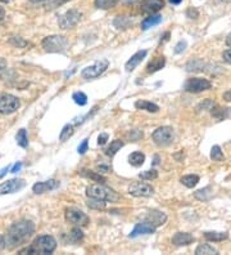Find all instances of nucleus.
<instances>
[{"label":"nucleus","mask_w":231,"mask_h":255,"mask_svg":"<svg viewBox=\"0 0 231 255\" xmlns=\"http://www.w3.org/2000/svg\"><path fill=\"white\" fill-rule=\"evenodd\" d=\"M35 233V224L31 220H18L14 222L12 226L8 228L6 235L4 237L5 241V248L8 250H16L19 246H23L32 235Z\"/></svg>","instance_id":"1"},{"label":"nucleus","mask_w":231,"mask_h":255,"mask_svg":"<svg viewBox=\"0 0 231 255\" xmlns=\"http://www.w3.org/2000/svg\"><path fill=\"white\" fill-rule=\"evenodd\" d=\"M57 249V241L51 236H40L25 249L19 250V254H31V255H45L51 254L54 250Z\"/></svg>","instance_id":"2"},{"label":"nucleus","mask_w":231,"mask_h":255,"mask_svg":"<svg viewBox=\"0 0 231 255\" xmlns=\"http://www.w3.org/2000/svg\"><path fill=\"white\" fill-rule=\"evenodd\" d=\"M88 197H95L103 201H109V202H117L120 200V194L114 192L109 187H105L101 183L99 185H92L86 189Z\"/></svg>","instance_id":"3"},{"label":"nucleus","mask_w":231,"mask_h":255,"mask_svg":"<svg viewBox=\"0 0 231 255\" xmlns=\"http://www.w3.org/2000/svg\"><path fill=\"white\" fill-rule=\"evenodd\" d=\"M68 40L66 36L62 35H51L46 36L43 40V48L47 53H63L67 51Z\"/></svg>","instance_id":"4"},{"label":"nucleus","mask_w":231,"mask_h":255,"mask_svg":"<svg viewBox=\"0 0 231 255\" xmlns=\"http://www.w3.org/2000/svg\"><path fill=\"white\" fill-rule=\"evenodd\" d=\"M152 139L157 146L159 147H166L174 142L175 139V133L174 129L171 127H161L157 130L153 131Z\"/></svg>","instance_id":"5"},{"label":"nucleus","mask_w":231,"mask_h":255,"mask_svg":"<svg viewBox=\"0 0 231 255\" xmlns=\"http://www.w3.org/2000/svg\"><path fill=\"white\" fill-rule=\"evenodd\" d=\"M19 99L13 94L1 93L0 94V114L3 115H10L19 109Z\"/></svg>","instance_id":"6"},{"label":"nucleus","mask_w":231,"mask_h":255,"mask_svg":"<svg viewBox=\"0 0 231 255\" xmlns=\"http://www.w3.org/2000/svg\"><path fill=\"white\" fill-rule=\"evenodd\" d=\"M109 66V62L108 60H100V61H96L95 64H92V66L85 67L81 72V76L86 80H92V79H96L104 72L105 70Z\"/></svg>","instance_id":"7"},{"label":"nucleus","mask_w":231,"mask_h":255,"mask_svg":"<svg viewBox=\"0 0 231 255\" xmlns=\"http://www.w3.org/2000/svg\"><path fill=\"white\" fill-rule=\"evenodd\" d=\"M80 19H81V12L77 9H70L59 17L58 23L60 29L68 30L75 27L80 22Z\"/></svg>","instance_id":"8"},{"label":"nucleus","mask_w":231,"mask_h":255,"mask_svg":"<svg viewBox=\"0 0 231 255\" xmlns=\"http://www.w3.org/2000/svg\"><path fill=\"white\" fill-rule=\"evenodd\" d=\"M66 219L77 227H86L90 223V218L84 211L77 209H67Z\"/></svg>","instance_id":"9"},{"label":"nucleus","mask_w":231,"mask_h":255,"mask_svg":"<svg viewBox=\"0 0 231 255\" xmlns=\"http://www.w3.org/2000/svg\"><path fill=\"white\" fill-rule=\"evenodd\" d=\"M211 83L207 79H202V77H193L189 79L185 83V90L190 93H200L204 90L211 89Z\"/></svg>","instance_id":"10"},{"label":"nucleus","mask_w":231,"mask_h":255,"mask_svg":"<svg viewBox=\"0 0 231 255\" xmlns=\"http://www.w3.org/2000/svg\"><path fill=\"white\" fill-rule=\"evenodd\" d=\"M129 193L134 197H149L154 193V189L148 183L137 182L129 187Z\"/></svg>","instance_id":"11"},{"label":"nucleus","mask_w":231,"mask_h":255,"mask_svg":"<svg viewBox=\"0 0 231 255\" xmlns=\"http://www.w3.org/2000/svg\"><path fill=\"white\" fill-rule=\"evenodd\" d=\"M26 182L23 179H9L6 182H3L0 185V194H6V193H14V192L19 191L23 189Z\"/></svg>","instance_id":"12"},{"label":"nucleus","mask_w":231,"mask_h":255,"mask_svg":"<svg viewBox=\"0 0 231 255\" xmlns=\"http://www.w3.org/2000/svg\"><path fill=\"white\" fill-rule=\"evenodd\" d=\"M157 227L153 226L152 223H149L146 220H142L141 223H138L134 228L133 232L130 233L131 239H135V237L140 236V235H150V233H154Z\"/></svg>","instance_id":"13"},{"label":"nucleus","mask_w":231,"mask_h":255,"mask_svg":"<svg viewBox=\"0 0 231 255\" xmlns=\"http://www.w3.org/2000/svg\"><path fill=\"white\" fill-rule=\"evenodd\" d=\"M144 220H146L149 223H152L154 227H159L162 226V224L166 223L167 215L159 210H150L148 211V214L144 215Z\"/></svg>","instance_id":"14"},{"label":"nucleus","mask_w":231,"mask_h":255,"mask_svg":"<svg viewBox=\"0 0 231 255\" xmlns=\"http://www.w3.org/2000/svg\"><path fill=\"white\" fill-rule=\"evenodd\" d=\"M146 55H148V52H146L145 49L137 52V53H135V55H134L133 57H131L130 60L126 62V64H125V68H126V71L131 72V71L135 70V68L139 66V64H141L142 60L146 57Z\"/></svg>","instance_id":"15"},{"label":"nucleus","mask_w":231,"mask_h":255,"mask_svg":"<svg viewBox=\"0 0 231 255\" xmlns=\"http://www.w3.org/2000/svg\"><path fill=\"white\" fill-rule=\"evenodd\" d=\"M59 187V182L55 181V179H50V181H46V182H39L34 185L32 187V191L35 193H44L46 191H51V190H55Z\"/></svg>","instance_id":"16"},{"label":"nucleus","mask_w":231,"mask_h":255,"mask_svg":"<svg viewBox=\"0 0 231 255\" xmlns=\"http://www.w3.org/2000/svg\"><path fill=\"white\" fill-rule=\"evenodd\" d=\"M194 243V236L187 232H178L172 237V244L176 246H187Z\"/></svg>","instance_id":"17"},{"label":"nucleus","mask_w":231,"mask_h":255,"mask_svg":"<svg viewBox=\"0 0 231 255\" xmlns=\"http://www.w3.org/2000/svg\"><path fill=\"white\" fill-rule=\"evenodd\" d=\"M165 6V0H144L142 1V10L149 13H155Z\"/></svg>","instance_id":"18"},{"label":"nucleus","mask_w":231,"mask_h":255,"mask_svg":"<svg viewBox=\"0 0 231 255\" xmlns=\"http://www.w3.org/2000/svg\"><path fill=\"white\" fill-rule=\"evenodd\" d=\"M165 64H166L165 57H157V58H154L153 61L149 62L148 67H146V71H148L149 73H153V72H155V71H159L161 68H163Z\"/></svg>","instance_id":"19"},{"label":"nucleus","mask_w":231,"mask_h":255,"mask_svg":"<svg viewBox=\"0 0 231 255\" xmlns=\"http://www.w3.org/2000/svg\"><path fill=\"white\" fill-rule=\"evenodd\" d=\"M162 22V16L161 14H152L150 17H146L144 21L141 22V29L142 30H148L153 26H157Z\"/></svg>","instance_id":"20"},{"label":"nucleus","mask_w":231,"mask_h":255,"mask_svg":"<svg viewBox=\"0 0 231 255\" xmlns=\"http://www.w3.org/2000/svg\"><path fill=\"white\" fill-rule=\"evenodd\" d=\"M204 67H206V64L202 61V60H191V61H189L186 64V66H185V68H186V71H189V72H199V71H203L204 70Z\"/></svg>","instance_id":"21"},{"label":"nucleus","mask_w":231,"mask_h":255,"mask_svg":"<svg viewBox=\"0 0 231 255\" xmlns=\"http://www.w3.org/2000/svg\"><path fill=\"white\" fill-rule=\"evenodd\" d=\"M144 161H145V155H144L142 152H140V151L133 152L130 156H129V163H130L133 166H135V168L141 166L142 164H144Z\"/></svg>","instance_id":"22"},{"label":"nucleus","mask_w":231,"mask_h":255,"mask_svg":"<svg viewBox=\"0 0 231 255\" xmlns=\"http://www.w3.org/2000/svg\"><path fill=\"white\" fill-rule=\"evenodd\" d=\"M80 174H81L83 177H86V178L92 179V181H94V182L101 183V185L107 182V179H105L104 177L100 176V174H99V173H96V172H92V170L84 169V170H81V172H80Z\"/></svg>","instance_id":"23"},{"label":"nucleus","mask_w":231,"mask_h":255,"mask_svg":"<svg viewBox=\"0 0 231 255\" xmlns=\"http://www.w3.org/2000/svg\"><path fill=\"white\" fill-rule=\"evenodd\" d=\"M135 107L139 110H145V111L148 112H153V114L159 111L158 106L155 105V103L149 102V101H138V102L135 103Z\"/></svg>","instance_id":"24"},{"label":"nucleus","mask_w":231,"mask_h":255,"mask_svg":"<svg viewBox=\"0 0 231 255\" xmlns=\"http://www.w3.org/2000/svg\"><path fill=\"white\" fill-rule=\"evenodd\" d=\"M124 147V142L120 139H116V140H112L111 144L105 148V155H108V156H114L116 153L118 152V151L121 150Z\"/></svg>","instance_id":"25"},{"label":"nucleus","mask_w":231,"mask_h":255,"mask_svg":"<svg viewBox=\"0 0 231 255\" xmlns=\"http://www.w3.org/2000/svg\"><path fill=\"white\" fill-rule=\"evenodd\" d=\"M195 254L196 255H217L219 254V252H217L213 246L209 245V244H202V245H199L198 248H196Z\"/></svg>","instance_id":"26"},{"label":"nucleus","mask_w":231,"mask_h":255,"mask_svg":"<svg viewBox=\"0 0 231 255\" xmlns=\"http://www.w3.org/2000/svg\"><path fill=\"white\" fill-rule=\"evenodd\" d=\"M198 182H199V177L195 176V174H189V176H184L181 178V183H183L185 187H187V189H193V187H195V186L198 185Z\"/></svg>","instance_id":"27"},{"label":"nucleus","mask_w":231,"mask_h":255,"mask_svg":"<svg viewBox=\"0 0 231 255\" xmlns=\"http://www.w3.org/2000/svg\"><path fill=\"white\" fill-rule=\"evenodd\" d=\"M86 205H88L90 209H94V210H104L105 209V201L99 200V198L95 197H89Z\"/></svg>","instance_id":"28"},{"label":"nucleus","mask_w":231,"mask_h":255,"mask_svg":"<svg viewBox=\"0 0 231 255\" xmlns=\"http://www.w3.org/2000/svg\"><path fill=\"white\" fill-rule=\"evenodd\" d=\"M120 0H95V6L99 9H111L117 5Z\"/></svg>","instance_id":"29"},{"label":"nucleus","mask_w":231,"mask_h":255,"mask_svg":"<svg viewBox=\"0 0 231 255\" xmlns=\"http://www.w3.org/2000/svg\"><path fill=\"white\" fill-rule=\"evenodd\" d=\"M194 196H195L196 200L199 201H207L211 198V196H212V189L211 187H206V189H202L199 190V191H196L195 193H194Z\"/></svg>","instance_id":"30"},{"label":"nucleus","mask_w":231,"mask_h":255,"mask_svg":"<svg viewBox=\"0 0 231 255\" xmlns=\"http://www.w3.org/2000/svg\"><path fill=\"white\" fill-rule=\"evenodd\" d=\"M204 237L208 241H224L228 239V233L226 232H206Z\"/></svg>","instance_id":"31"},{"label":"nucleus","mask_w":231,"mask_h":255,"mask_svg":"<svg viewBox=\"0 0 231 255\" xmlns=\"http://www.w3.org/2000/svg\"><path fill=\"white\" fill-rule=\"evenodd\" d=\"M73 133H75V129H73L72 124L64 125V128L62 129V131H60L59 134V139L62 140V142H66L67 139H70V138L72 137Z\"/></svg>","instance_id":"32"},{"label":"nucleus","mask_w":231,"mask_h":255,"mask_svg":"<svg viewBox=\"0 0 231 255\" xmlns=\"http://www.w3.org/2000/svg\"><path fill=\"white\" fill-rule=\"evenodd\" d=\"M16 139L18 146H21L22 148H26L29 146V138H27V133H26L25 129H19L16 135Z\"/></svg>","instance_id":"33"},{"label":"nucleus","mask_w":231,"mask_h":255,"mask_svg":"<svg viewBox=\"0 0 231 255\" xmlns=\"http://www.w3.org/2000/svg\"><path fill=\"white\" fill-rule=\"evenodd\" d=\"M83 237H84V233L80 228H75V230H72L70 233H68V241L72 244L79 243L80 240H83Z\"/></svg>","instance_id":"34"},{"label":"nucleus","mask_w":231,"mask_h":255,"mask_svg":"<svg viewBox=\"0 0 231 255\" xmlns=\"http://www.w3.org/2000/svg\"><path fill=\"white\" fill-rule=\"evenodd\" d=\"M113 23L117 29H126V27H129V25L131 23V19L127 18V17L125 16H118L117 18L114 19Z\"/></svg>","instance_id":"35"},{"label":"nucleus","mask_w":231,"mask_h":255,"mask_svg":"<svg viewBox=\"0 0 231 255\" xmlns=\"http://www.w3.org/2000/svg\"><path fill=\"white\" fill-rule=\"evenodd\" d=\"M72 99L75 101V103L79 106H85L86 103H88V97H86L85 93H83V92L73 93Z\"/></svg>","instance_id":"36"},{"label":"nucleus","mask_w":231,"mask_h":255,"mask_svg":"<svg viewBox=\"0 0 231 255\" xmlns=\"http://www.w3.org/2000/svg\"><path fill=\"white\" fill-rule=\"evenodd\" d=\"M215 107V103H213L212 99H204L202 103H199L198 105V107H196V111H211V110Z\"/></svg>","instance_id":"37"},{"label":"nucleus","mask_w":231,"mask_h":255,"mask_svg":"<svg viewBox=\"0 0 231 255\" xmlns=\"http://www.w3.org/2000/svg\"><path fill=\"white\" fill-rule=\"evenodd\" d=\"M211 159L215 160V161H221L224 159V153L221 151V147L220 146H213L212 150H211Z\"/></svg>","instance_id":"38"},{"label":"nucleus","mask_w":231,"mask_h":255,"mask_svg":"<svg viewBox=\"0 0 231 255\" xmlns=\"http://www.w3.org/2000/svg\"><path fill=\"white\" fill-rule=\"evenodd\" d=\"M139 177L141 179H144V181H152V179H155L157 177H158V173H157V170H154V169L146 170V172L140 173Z\"/></svg>","instance_id":"39"},{"label":"nucleus","mask_w":231,"mask_h":255,"mask_svg":"<svg viewBox=\"0 0 231 255\" xmlns=\"http://www.w3.org/2000/svg\"><path fill=\"white\" fill-rule=\"evenodd\" d=\"M211 114H212V116H215L216 119H224L229 115V109H220V107L215 109V107H213V109L211 110Z\"/></svg>","instance_id":"40"},{"label":"nucleus","mask_w":231,"mask_h":255,"mask_svg":"<svg viewBox=\"0 0 231 255\" xmlns=\"http://www.w3.org/2000/svg\"><path fill=\"white\" fill-rule=\"evenodd\" d=\"M9 43L14 45V47H18V48H23V47L27 45V42H25V40H23L22 38H19V36H12V38L9 39Z\"/></svg>","instance_id":"41"},{"label":"nucleus","mask_w":231,"mask_h":255,"mask_svg":"<svg viewBox=\"0 0 231 255\" xmlns=\"http://www.w3.org/2000/svg\"><path fill=\"white\" fill-rule=\"evenodd\" d=\"M186 42L185 40H181V42H179L178 44H176V47H175V53H183V52L185 51V48H186Z\"/></svg>","instance_id":"42"},{"label":"nucleus","mask_w":231,"mask_h":255,"mask_svg":"<svg viewBox=\"0 0 231 255\" xmlns=\"http://www.w3.org/2000/svg\"><path fill=\"white\" fill-rule=\"evenodd\" d=\"M88 146H89V142H88V139H84L83 143L80 144L79 148H77V151H79L80 155H84V153L88 151Z\"/></svg>","instance_id":"43"},{"label":"nucleus","mask_w":231,"mask_h":255,"mask_svg":"<svg viewBox=\"0 0 231 255\" xmlns=\"http://www.w3.org/2000/svg\"><path fill=\"white\" fill-rule=\"evenodd\" d=\"M186 14H187V17H189V18H191V19L198 18V16H199V13H198V10H196L195 8H189V9H187V12H186Z\"/></svg>","instance_id":"44"},{"label":"nucleus","mask_w":231,"mask_h":255,"mask_svg":"<svg viewBox=\"0 0 231 255\" xmlns=\"http://www.w3.org/2000/svg\"><path fill=\"white\" fill-rule=\"evenodd\" d=\"M108 140V134L107 133H101L98 137V144L99 146H104Z\"/></svg>","instance_id":"45"},{"label":"nucleus","mask_w":231,"mask_h":255,"mask_svg":"<svg viewBox=\"0 0 231 255\" xmlns=\"http://www.w3.org/2000/svg\"><path fill=\"white\" fill-rule=\"evenodd\" d=\"M130 137H131V139H133V140H138V139H139V138L142 137V133H141V131H139V130H133L130 133Z\"/></svg>","instance_id":"46"},{"label":"nucleus","mask_w":231,"mask_h":255,"mask_svg":"<svg viewBox=\"0 0 231 255\" xmlns=\"http://www.w3.org/2000/svg\"><path fill=\"white\" fill-rule=\"evenodd\" d=\"M222 57H224L225 62H228V64H231V48L228 49V51L224 52V55H222Z\"/></svg>","instance_id":"47"},{"label":"nucleus","mask_w":231,"mask_h":255,"mask_svg":"<svg viewBox=\"0 0 231 255\" xmlns=\"http://www.w3.org/2000/svg\"><path fill=\"white\" fill-rule=\"evenodd\" d=\"M21 168H22V163H17L16 165L13 166L12 170H10V172H12V173H17L19 169H21Z\"/></svg>","instance_id":"48"},{"label":"nucleus","mask_w":231,"mask_h":255,"mask_svg":"<svg viewBox=\"0 0 231 255\" xmlns=\"http://www.w3.org/2000/svg\"><path fill=\"white\" fill-rule=\"evenodd\" d=\"M224 99H225V101H228V102H231V89L224 93Z\"/></svg>","instance_id":"49"},{"label":"nucleus","mask_w":231,"mask_h":255,"mask_svg":"<svg viewBox=\"0 0 231 255\" xmlns=\"http://www.w3.org/2000/svg\"><path fill=\"white\" fill-rule=\"evenodd\" d=\"M5 249V241H4V237L0 235V252H3Z\"/></svg>","instance_id":"50"},{"label":"nucleus","mask_w":231,"mask_h":255,"mask_svg":"<svg viewBox=\"0 0 231 255\" xmlns=\"http://www.w3.org/2000/svg\"><path fill=\"white\" fill-rule=\"evenodd\" d=\"M5 17V10L3 9V6H0V21H3Z\"/></svg>","instance_id":"51"},{"label":"nucleus","mask_w":231,"mask_h":255,"mask_svg":"<svg viewBox=\"0 0 231 255\" xmlns=\"http://www.w3.org/2000/svg\"><path fill=\"white\" fill-rule=\"evenodd\" d=\"M226 44H228L229 47L231 48V34H229L228 38H226Z\"/></svg>","instance_id":"52"},{"label":"nucleus","mask_w":231,"mask_h":255,"mask_svg":"<svg viewBox=\"0 0 231 255\" xmlns=\"http://www.w3.org/2000/svg\"><path fill=\"white\" fill-rule=\"evenodd\" d=\"M181 1H183V0H170V3L175 4V5H179V4H180Z\"/></svg>","instance_id":"53"},{"label":"nucleus","mask_w":231,"mask_h":255,"mask_svg":"<svg viewBox=\"0 0 231 255\" xmlns=\"http://www.w3.org/2000/svg\"><path fill=\"white\" fill-rule=\"evenodd\" d=\"M8 170H9V168H4V169L1 170V173H0V178H1V177H3L4 174H5V173L8 172Z\"/></svg>","instance_id":"54"},{"label":"nucleus","mask_w":231,"mask_h":255,"mask_svg":"<svg viewBox=\"0 0 231 255\" xmlns=\"http://www.w3.org/2000/svg\"><path fill=\"white\" fill-rule=\"evenodd\" d=\"M124 1L126 4H134V3H137V1H139V0H124Z\"/></svg>","instance_id":"55"},{"label":"nucleus","mask_w":231,"mask_h":255,"mask_svg":"<svg viewBox=\"0 0 231 255\" xmlns=\"http://www.w3.org/2000/svg\"><path fill=\"white\" fill-rule=\"evenodd\" d=\"M32 3H44V1H49V0H31Z\"/></svg>","instance_id":"56"},{"label":"nucleus","mask_w":231,"mask_h":255,"mask_svg":"<svg viewBox=\"0 0 231 255\" xmlns=\"http://www.w3.org/2000/svg\"><path fill=\"white\" fill-rule=\"evenodd\" d=\"M217 3H230L231 0H216Z\"/></svg>","instance_id":"57"},{"label":"nucleus","mask_w":231,"mask_h":255,"mask_svg":"<svg viewBox=\"0 0 231 255\" xmlns=\"http://www.w3.org/2000/svg\"><path fill=\"white\" fill-rule=\"evenodd\" d=\"M158 160H159L158 156H155V157H154V165H157V164H158Z\"/></svg>","instance_id":"58"},{"label":"nucleus","mask_w":231,"mask_h":255,"mask_svg":"<svg viewBox=\"0 0 231 255\" xmlns=\"http://www.w3.org/2000/svg\"><path fill=\"white\" fill-rule=\"evenodd\" d=\"M10 0H0V3H9Z\"/></svg>","instance_id":"59"}]
</instances>
